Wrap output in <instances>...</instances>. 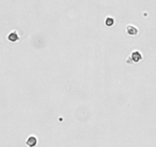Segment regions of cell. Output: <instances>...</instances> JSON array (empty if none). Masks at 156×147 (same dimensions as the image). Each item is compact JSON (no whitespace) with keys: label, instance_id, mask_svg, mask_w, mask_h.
Segmentation results:
<instances>
[{"label":"cell","instance_id":"cell-1","mask_svg":"<svg viewBox=\"0 0 156 147\" xmlns=\"http://www.w3.org/2000/svg\"><path fill=\"white\" fill-rule=\"evenodd\" d=\"M126 32L129 35H136L138 33H139V30L136 28L135 26L132 25H129L126 26Z\"/></svg>","mask_w":156,"mask_h":147},{"label":"cell","instance_id":"cell-2","mask_svg":"<svg viewBox=\"0 0 156 147\" xmlns=\"http://www.w3.org/2000/svg\"><path fill=\"white\" fill-rule=\"evenodd\" d=\"M132 61L135 62V63H137L139 61H140L142 59V54L139 52V51H134L132 53V57H131Z\"/></svg>","mask_w":156,"mask_h":147},{"label":"cell","instance_id":"cell-3","mask_svg":"<svg viewBox=\"0 0 156 147\" xmlns=\"http://www.w3.org/2000/svg\"><path fill=\"white\" fill-rule=\"evenodd\" d=\"M8 39L12 42H17L19 38H18V34L15 32V31H12V33H10L8 36Z\"/></svg>","mask_w":156,"mask_h":147},{"label":"cell","instance_id":"cell-4","mask_svg":"<svg viewBox=\"0 0 156 147\" xmlns=\"http://www.w3.org/2000/svg\"><path fill=\"white\" fill-rule=\"evenodd\" d=\"M26 144L29 146H34L37 144V138L34 136H31L26 142Z\"/></svg>","mask_w":156,"mask_h":147},{"label":"cell","instance_id":"cell-5","mask_svg":"<svg viewBox=\"0 0 156 147\" xmlns=\"http://www.w3.org/2000/svg\"><path fill=\"white\" fill-rule=\"evenodd\" d=\"M115 21L112 18H110V17H108L106 18V25L107 26H112L113 24H114Z\"/></svg>","mask_w":156,"mask_h":147}]
</instances>
